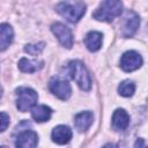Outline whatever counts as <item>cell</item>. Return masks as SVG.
<instances>
[{
  "instance_id": "6da1fadb",
  "label": "cell",
  "mask_w": 148,
  "mask_h": 148,
  "mask_svg": "<svg viewBox=\"0 0 148 148\" xmlns=\"http://www.w3.org/2000/svg\"><path fill=\"white\" fill-rule=\"evenodd\" d=\"M123 12L121 0H104L101 6L94 12L92 17L97 21L111 22Z\"/></svg>"
},
{
  "instance_id": "7a4b0ae2",
  "label": "cell",
  "mask_w": 148,
  "mask_h": 148,
  "mask_svg": "<svg viewBox=\"0 0 148 148\" xmlns=\"http://www.w3.org/2000/svg\"><path fill=\"white\" fill-rule=\"evenodd\" d=\"M56 10H57V13L59 15H61L68 22L76 23L84 15V13H86V5L82 1H80V0H76L74 2L62 1V2L57 5Z\"/></svg>"
},
{
  "instance_id": "3957f363",
  "label": "cell",
  "mask_w": 148,
  "mask_h": 148,
  "mask_svg": "<svg viewBox=\"0 0 148 148\" xmlns=\"http://www.w3.org/2000/svg\"><path fill=\"white\" fill-rule=\"evenodd\" d=\"M68 75L76 82V84L84 91H89L91 88V79L90 75L83 65V62L79 60H72L67 65Z\"/></svg>"
},
{
  "instance_id": "277c9868",
  "label": "cell",
  "mask_w": 148,
  "mask_h": 148,
  "mask_svg": "<svg viewBox=\"0 0 148 148\" xmlns=\"http://www.w3.org/2000/svg\"><path fill=\"white\" fill-rule=\"evenodd\" d=\"M38 99L37 92L28 87H20L16 89V106L21 112L31 110Z\"/></svg>"
},
{
  "instance_id": "5b68a950",
  "label": "cell",
  "mask_w": 148,
  "mask_h": 148,
  "mask_svg": "<svg viewBox=\"0 0 148 148\" xmlns=\"http://www.w3.org/2000/svg\"><path fill=\"white\" fill-rule=\"evenodd\" d=\"M140 24V17L139 15L133 12V10H127L124 16H123V21H121V35L125 38L132 37Z\"/></svg>"
},
{
  "instance_id": "8992f818",
  "label": "cell",
  "mask_w": 148,
  "mask_h": 148,
  "mask_svg": "<svg viewBox=\"0 0 148 148\" xmlns=\"http://www.w3.org/2000/svg\"><path fill=\"white\" fill-rule=\"evenodd\" d=\"M51 31L64 47L71 49L73 46V35L68 27L60 22H56L51 25Z\"/></svg>"
},
{
  "instance_id": "52a82bcc",
  "label": "cell",
  "mask_w": 148,
  "mask_h": 148,
  "mask_svg": "<svg viewBox=\"0 0 148 148\" xmlns=\"http://www.w3.org/2000/svg\"><path fill=\"white\" fill-rule=\"evenodd\" d=\"M49 88H50V91L54 96H57L58 98H60L62 101L68 99L72 94V88H71L69 83L59 77H52L49 83Z\"/></svg>"
},
{
  "instance_id": "ba28073f",
  "label": "cell",
  "mask_w": 148,
  "mask_h": 148,
  "mask_svg": "<svg viewBox=\"0 0 148 148\" xmlns=\"http://www.w3.org/2000/svg\"><path fill=\"white\" fill-rule=\"evenodd\" d=\"M141 65H142V58L135 51H127L121 56L120 67L125 72H133L140 68Z\"/></svg>"
},
{
  "instance_id": "9c48e42d",
  "label": "cell",
  "mask_w": 148,
  "mask_h": 148,
  "mask_svg": "<svg viewBox=\"0 0 148 148\" xmlns=\"http://www.w3.org/2000/svg\"><path fill=\"white\" fill-rule=\"evenodd\" d=\"M37 143H38V135L36 132L30 130L21 131L15 139V146L21 148H32L36 147Z\"/></svg>"
},
{
  "instance_id": "30bf717a",
  "label": "cell",
  "mask_w": 148,
  "mask_h": 148,
  "mask_svg": "<svg viewBox=\"0 0 148 148\" xmlns=\"http://www.w3.org/2000/svg\"><path fill=\"white\" fill-rule=\"evenodd\" d=\"M52 140L58 145H65L68 143L72 139V130L68 126L59 125L53 128L52 131Z\"/></svg>"
},
{
  "instance_id": "8fae6325",
  "label": "cell",
  "mask_w": 148,
  "mask_h": 148,
  "mask_svg": "<svg viewBox=\"0 0 148 148\" xmlns=\"http://www.w3.org/2000/svg\"><path fill=\"white\" fill-rule=\"evenodd\" d=\"M130 124V116L124 109H117L112 114V127L116 131H124Z\"/></svg>"
},
{
  "instance_id": "7c38bea8",
  "label": "cell",
  "mask_w": 148,
  "mask_h": 148,
  "mask_svg": "<svg viewBox=\"0 0 148 148\" xmlns=\"http://www.w3.org/2000/svg\"><path fill=\"white\" fill-rule=\"evenodd\" d=\"M92 120H94L92 112L83 111V112L77 113L74 117V125H75V127H76V130L79 132H84V131H87L91 126Z\"/></svg>"
},
{
  "instance_id": "4fadbf2b",
  "label": "cell",
  "mask_w": 148,
  "mask_h": 148,
  "mask_svg": "<svg viewBox=\"0 0 148 148\" xmlns=\"http://www.w3.org/2000/svg\"><path fill=\"white\" fill-rule=\"evenodd\" d=\"M14 32L9 24L2 23L0 24V51L6 50L13 42Z\"/></svg>"
},
{
  "instance_id": "5bb4252c",
  "label": "cell",
  "mask_w": 148,
  "mask_h": 148,
  "mask_svg": "<svg viewBox=\"0 0 148 148\" xmlns=\"http://www.w3.org/2000/svg\"><path fill=\"white\" fill-rule=\"evenodd\" d=\"M44 66V61L42 60H30L27 58H22L18 61V68L23 73H35L42 69Z\"/></svg>"
},
{
  "instance_id": "9a60e30c",
  "label": "cell",
  "mask_w": 148,
  "mask_h": 148,
  "mask_svg": "<svg viewBox=\"0 0 148 148\" xmlns=\"http://www.w3.org/2000/svg\"><path fill=\"white\" fill-rule=\"evenodd\" d=\"M102 34L98 31H90L87 34L86 38H84V44L87 46V49L91 52H95L97 50L101 49L102 46Z\"/></svg>"
},
{
  "instance_id": "2e32d148",
  "label": "cell",
  "mask_w": 148,
  "mask_h": 148,
  "mask_svg": "<svg viewBox=\"0 0 148 148\" xmlns=\"http://www.w3.org/2000/svg\"><path fill=\"white\" fill-rule=\"evenodd\" d=\"M51 114L52 110L46 105H35L31 109V117L38 123L47 121L51 118Z\"/></svg>"
},
{
  "instance_id": "e0dca14e",
  "label": "cell",
  "mask_w": 148,
  "mask_h": 148,
  "mask_svg": "<svg viewBox=\"0 0 148 148\" xmlns=\"http://www.w3.org/2000/svg\"><path fill=\"white\" fill-rule=\"evenodd\" d=\"M135 91V84L133 81H130V80H125L123 81L119 87H118V92L119 95L124 96V97H130L134 94Z\"/></svg>"
},
{
  "instance_id": "ac0fdd59",
  "label": "cell",
  "mask_w": 148,
  "mask_h": 148,
  "mask_svg": "<svg viewBox=\"0 0 148 148\" xmlns=\"http://www.w3.org/2000/svg\"><path fill=\"white\" fill-rule=\"evenodd\" d=\"M45 47V43L40 42V43H37V44H28L24 46V51L28 52L29 54L31 56H37L39 54Z\"/></svg>"
},
{
  "instance_id": "d6986e66",
  "label": "cell",
  "mask_w": 148,
  "mask_h": 148,
  "mask_svg": "<svg viewBox=\"0 0 148 148\" xmlns=\"http://www.w3.org/2000/svg\"><path fill=\"white\" fill-rule=\"evenodd\" d=\"M9 126V116L5 112H0V132H3Z\"/></svg>"
},
{
  "instance_id": "ffe728a7",
  "label": "cell",
  "mask_w": 148,
  "mask_h": 148,
  "mask_svg": "<svg viewBox=\"0 0 148 148\" xmlns=\"http://www.w3.org/2000/svg\"><path fill=\"white\" fill-rule=\"evenodd\" d=\"M145 145H146V143L143 142V140H142V139H138V140H136V142L134 143V147H143Z\"/></svg>"
},
{
  "instance_id": "44dd1931",
  "label": "cell",
  "mask_w": 148,
  "mask_h": 148,
  "mask_svg": "<svg viewBox=\"0 0 148 148\" xmlns=\"http://www.w3.org/2000/svg\"><path fill=\"white\" fill-rule=\"evenodd\" d=\"M1 96H2V87L0 86V97H1Z\"/></svg>"
}]
</instances>
